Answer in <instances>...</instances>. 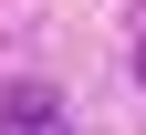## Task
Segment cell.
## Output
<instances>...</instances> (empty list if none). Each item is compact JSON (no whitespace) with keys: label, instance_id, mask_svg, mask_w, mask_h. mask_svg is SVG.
I'll return each mask as SVG.
<instances>
[{"label":"cell","instance_id":"obj_1","mask_svg":"<svg viewBox=\"0 0 146 135\" xmlns=\"http://www.w3.org/2000/svg\"><path fill=\"white\" fill-rule=\"evenodd\" d=\"M136 83H146V42H136Z\"/></svg>","mask_w":146,"mask_h":135}]
</instances>
